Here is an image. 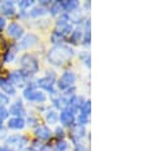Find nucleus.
I'll return each instance as SVG.
<instances>
[{"instance_id":"nucleus-1","label":"nucleus","mask_w":143,"mask_h":151,"mask_svg":"<svg viewBox=\"0 0 143 151\" xmlns=\"http://www.w3.org/2000/svg\"><path fill=\"white\" fill-rule=\"evenodd\" d=\"M74 56V51L70 46L66 45H57L48 51V61L54 66L65 65L71 57Z\"/></svg>"},{"instance_id":"nucleus-2","label":"nucleus","mask_w":143,"mask_h":151,"mask_svg":"<svg viewBox=\"0 0 143 151\" xmlns=\"http://www.w3.org/2000/svg\"><path fill=\"white\" fill-rule=\"evenodd\" d=\"M20 66H22V73L24 75L36 74L38 71V61L33 55L26 53L20 58Z\"/></svg>"},{"instance_id":"nucleus-3","label":"nucleus","mask_w":143,"mask_h":151,"mask_svg":"<svg viewBox=\"0 0 143 151\" xmlns=\"http://www.w3.org/2000/svg\"><path fill=\"white\" fill-rule=\"evenodd\" d=\"M5 144V147H8L10 151H22L27 145V138L22 135H13L6 138Z\"/></svg>"},{"instance_id":"nucleus-4","label":"nucleus","mask_w":143,"mask_h":151,"mask_svg":"<svg viewBox=\"0 0 143 151\" xmlns=\"http://www.w3.org/2000/svg\"><path fill=\"white\" fill-rule=\"evenodd\" d=\"M75 81H76V76H75V74L72 73V71H66V73H64V75L60 78L57 85H58V88H60L61 90H67V89H70V86L74 85Z\"/></svg>"},{"instance_id":"nucleus-5","label":"nucleus","mask_w":143,"mask_h":151,"mask_svg":"<svg viewBox=\"0 0 143 151\" xmlns=\"http://www.w3.org/2000/svg\"><path fill=\"white\" fill-rule=\"evenodd\" d=\"M24 98L29 102H44L46 94L43 91L34 89V88H28L24 90Z\"/></svg>"},{"instance_id":"nucleus-6","label":"nucleus","mask_w":143,"mask_h":151,"mask_svg":"<svg viewBox=\"0 0 143 151\" xmlns=\"http://www.w3.org/2000/svg\"><path fill=\"white\" fill-rule=\"evenodd\" d=\"M54 79H56V76H54V74L52 73L51 74V76H49V74L47 75V76H44V78H41L38 81H37V85L41 86L42 89H44V90H47L49 91V93H54V90H53V84H54Z\"/></svg>"},{"instance_id":"nucleus-7","label":"nucleus","mask_w":143,"mask_h":151,"mask_svg":"<svg viewBox=\"0 0 143 151\" xmlns=\"http://www.w3.org/2000/svg\"><path fill=\"white\" fill-rule=\"evenodd\" d=\"M37 42H38V37L34 36V35H27L26 37H23L20 42L16 46V48L19 50H26V48H29L32 47L33 45H36Z\"/></svg>"},{"instance_id":"nucleus-8","label":"nucleus","mask_w":143,"mask_h":151,"mask_svg":"<svg viewBox=\"0 0 143 151\" xmlns=\"http://www.w3.org/2000/svg\"><path fill=\"white\" fill-rule=\"evenodd\" d=\"M23 32H24L23 27L19 26L18 23H10L9 26H8V35L15 40L20 38V37L23 36Z\"/></svg>"},{"instance_id":"nucleus-9","label":"nucleus","mask_w":143,"mask_h":151,"mask_svg":"<svg viewBox=\"0 0 143 151\" xmlns=\"http://www.w3.org/2000/svg\"><path fill=\"white\" fill-rule=\"evenodd\" d=\"M26 78L27 75H24L22 71H13L10 75H9V80L11 84H16V85L19 86H23L24 83H26Z\"/></svg>"},{"instance_id":"nucleus-10","label":"nucleus","mask_w":143,"mask_h":151,"mask_svg":"<svg viewBox=\"0 0 143 151\" xmlns=\"http://www.w3.org/2000/svg\"><path fill=\"white\" fill-rule=\"evenodd\" d=\"M0 13H3L4 15H14L15 14V6L14 3L11 1H3L0 3Z\"/></svg>"},{"instance_id":"nucleus-11","label":"nucleus","mask_w":143,"mask_h":151,"mask_svg":"<svg viewBox=\"0 0 143 151\" xmlns=\"http://www.w3.org/2000/svg\"><path fill=\"white\" fill-rule=\"evenodd\" d=\"M58 119L61 121V123L62 124H65V126H71L74 123V121H75V114H72L70 111H62L61 112V114L58 116Z\"/></svg>"},{"instance_id":"nucleus-12","label":"nucleus","mask_w":143,"mask_h":151,"mask_svg":"<svg viewBox=\"0 0 143 151\" xmlns=\"http://www.w3.org/2000/svg\"><path fill=\"white\" fill-rule=\"evenodd\" d=\"M24 126H26V122L22 117H13L8 121V128L10 129H22Z\"/></svg>"},{"instance_id":"nucleus-13","label":"nucleus","mask_w":143,"mask_h":151,"mask_svg":"<svg viewBox=\"0 0 143 151\" xmlns=\"http://www.w3.org/2000/svg\"><path fill=\"white\" fill-rule=\"evenodd\" d=\"M0 88H1V89L9 95H14L15 94V88H14L13 84L8 80V79L0 78Z\"/></svg>"},{"instance_id":"nucleus-14","label":"nucleus","mask_w":143,"mask_h":151,"mask_svg":"<svg viewBox=\"0 0 143 151\" xmlns=\"http://www.w3.org/2000/svg\"><path fill=\"white\" fill-rule=\"evenodd\" d=\"M9 114H13V116H15V117H19V116H22L23 113H24V108H23V104H22V102L20 100H18V102H15V103H13L10 106V108H9Z\"/></svg>"},{"instance_id":"nucleus-15","label":"nucleus","mask_w":143,"mask_h":151,"mask_svg":"<svg viewBox=\"0 0 143 151\" xmlns=\"http://www.w3.org/2000/svg\"><path fill=\"white\" fill-rule=\"evenodd\" d=\"M36 136L41 138V140H48V138L51 137V131H49V128L46 127V126H39V127H37V129H36Z\"/></svg>"},{"instance_id":"nucleus-16","label":"nucleus","mask_w":143,"mask_h":151,"mask_svg":"<svg viewBox=\"0 0 143 151\" xmlns=\"http://www.w3.org/2000/svg\"><path fill=\"white\" fill-rule=\"evenodd\" d=\"M61 4H62L64 10H66V12H72L79 6V3L75 1V0H70V1L69 0H67V1H61Z\"/></svg>"},{"instance_id":"nucleus-17","label":"nucleus","mask_w":143,"mask_h":151,"mask_svg":"<svg viewBox=\"0 0 143 151\" xmlns=\"http://www.w3.org/2000/svg\"><path fill=\"white\" fill-rule=\"evenodd\" d=\"M72 138H80V137H82L84 135H85V129H84V126H79V124H76V126H74L72 127Z\"/></svg>"},{"instance_id":"nucleus-18","label":"nucleus","mask_w":143,"mask_h":151,"mask_svg":"<svg viewBox=\"0 0 143 151\" xmlns=\"http://www.w3.org/2000/svg\"><path fill=\"white\" fill-rule=\"evenodd\" d=\"M53 103H54V106H56L57 108H60V109L65 111L66 108H67V104H69V100H66L64 96H60V98L53 99Z\"/></svg>"},{"instance_id":"nucleus-19","label":"nucleus","mask_w":143,"mask_h":151,"mask_svg":"<svg viewBox=\"0 0 143 151\" xmlns=\"http://www.w3.org/2000/svg\"><path fill=\"white\" fill-rule=\"evenodd\" d=\"M46 119H47V122H49V124H54L57 123L58 121V114L56 111H48L46 113Z\"/></svg>"},{"instance_id":"nucleus-20","label":"nucleus","mask_w":143,"mask_h":151,"mask_svg":"<svg viewBox=\"0 0 143 151\" xmlns=\"http://www.w3.org/2000/svg\"><path fill=\"white\" fill-rule=\"evenodd\" d=\"M46 13H47V9H46L44 6H36L33 8V9L29 12V15L31 17H41V15H44Z\"/></svg>"},{"instance_id":"nucleus-21","label":"nucleus","mask_w":143,"mask_h":151,"mask_svg":"<svg viewBox=\"0 0 143 151\" xmlns=\"http://www.w3.org/2000/svg\"><path fill=\"white\" fill-rule=\"evenodd\" d=\"M61 10H64V8H62V4L61 1H54L51 4V8H49V12H51L52 15H57L61 13Z\"/></svg>"},{"instance_id":"nucleus-22","label":"nucleus","mask_w":143,"mask_h":151,"mask_svg":"<svg viewBox=\"0 0 143 151\" xmlns=\"http://www.w3.org/2000/svg\"><path fill=\"white\" fill-rule=\"evenodd\" d=\"M81 36H82L81 29L77 28V29H75V31L72 32V35H71V37H70V41L72 42V43H79L80 38H81Z\"/></svg>"},{"instance_id":"nucleus-23","label":"nucleus","mask_w":143,"mask_h":151,"mask_svg":"<svg viewBox=\"0 0 143 151\" xmlns=\"http://www.w3.org/2000/svg\"><path fill=\"white\" fill-rule=\"evenodd\" d=\"M80 109H81V114L89 116V113H90V102L89 100H86L85 103H82L81 107H80Z\"/></svg>"},{"instance_id":"nucleus-24","label":"nucleus","mask_w":143,"mask_h":151,"mask_svg":"<svg viewBox=\"0 0 143 151\" xmlns=\"http://www.w3.org/2000/svg\"><path fill=\"white\" fill-rule=\"evenodd\" d=\"M14 56H15V50H8L6 53H5V56H4V61H5V62L13 61Z\"/></svg>"},{"instance_id":"nucleus-25","label":"nucleus","mask_w":143,"mask_h":151,"mask_svg":"<svg viewBox=\"0 0 143 151\" xmlns=\"http://www.w3.org/2000/svg\"><path fill=\"white\" fill-rule=\"evenodd\" d=\"M18 5H19L20 9L26 10V9H28V8H31L33 5V1H32V0H23V1L18 3Z\"/></svg>"},{"instance_id":"nucleus-26","label":"nucleus","mask_w":143,"mask_h":151,"mask_svg":"<svg viewBox=\"0 0 143 151\" xmlns=\"http://www.w3.org/2000/svg\"><path fill=\"white\" fill-rule=\"evenodd\" d=\"M6 104H9V98H8V95L0 93V107H4V106H6Z\"/></svg>"},{"instance_id":"nucleus-27","label":"nucleus","mask_w":143,"mask_h":151,"mask_svg":"<svg viewBox=\"0 0 143 151\" xmlns=\"http://www.w3.org/2000/svg\"><path fill=\"white\" fill-rule=\"evenodd\" d=\"M77 124L79 126H84V124H86L87 123V116H85V114H80L79 116V118H77Z\"/></svg>"},{"instance_id":"nucleus-28","label":"nucleus","mask_w":143,"mask_h":151,"mask_svg":"<svg viewBox=\"0 0 143 151\" xmlns=\"http://www.w3.org/2000/svg\"><path fill=\"white\" fill-rule=\"evenodd\" d=\"M8 116H9V112H8V109H5L4 107H0V119H5L8 118Z\"/></svg>"},{"instance_id":"nucleus-29","label":"nucleus","mask_w":143,"mask_h":151,"mask_svg":"<svg viewBox=\"0 0 143 151\" xmlns=\"http://www.w3.org/2000/svg\"><path fill=\"white\" fill-rule=\"evenodd\" d=\"M6 47H8V45H6L5 40H4L3 37H0V52L5 51V48H6Z\"/></svg>"},{"instance_id":"nucleus-30","label":"nucleus","mask_w":143,"mask_h":151,"mask_svg":"<svg viewBox=\"0 0 143 151\" xmlns=\"http://www.w3.org/2000/svg\"><path fill=\"white\" fill-rule=\"evenodd\" d=\"M57 149H58V151H66V149H67V144L65 141H61L60 144L57 145Z\"/></svg>"},{"instance_id":"nucleus-31","label":"nucleus","mask_w":143,"mask_h":151,"mask_svg":"<svg viewBox=\"0 0 143 151\" xmlns=\"http://www.w3.org/2000/svg\"><path fill=\"white\" fill-rule=\"evenodd\" d=\"M56 135L57 137H64V131H62V128H56Z\"/></svg>"},{"instance_id":"nucleus-32","label":"nucleus","mask_w":143,"mask_h":151,"mask_svg":"<svg viewBox=\"0 0 143 151\" xmlns=\"http://www.w3.org/2000/svg\"><path fill=\"white\" fill-rule=\"evenodd\" d=\"M5 27V19L3 18V17H0V31Z\"/></svg>"},{"instance_id":"nucleus-33","label":"nucleus","mask_w":143,"mask_h":151,"mask_svg":"<svg viewBox=\"0 0 143 151\" xmlns=\"http://www.w3.org/2000/svg\"><path fill=\"white\" fill-rule=\"evenodd\" d=\"M75 151H87L85 147H82V146H76V149H75Z\"/></svg>"},{"instance_id":"nucleus-34","label":"nucleus","mask_w":143,"mask_h":151,"mask_svg":"<svg viewBox=\"0 0 143 151\" xmlns=\"http://www.w3.org/2000/svg\"><path fill=\"white\" fill-rule=\"evenodd\" d=\"M0 151H10L8 147H5V146H0Z\"/></svg>"},{"instance_id":"nucleus-35","label":"nucleus","mask_w":143,"mask_h":151,"mask_svg":"<svg viewBox=\"0 0 143 151\" xmlns=\"http://www.w3.org/2000/svg\"><path fill=\"white\" fill-rule=\"evenodd\" d=\"M26 151H36V150H33V149H28V150H26Z\"/></svg>"},{"instance_id":"nucleus-36","label":"nucleus","mask_w":143,"mask_h":151,"mask_svg":"<svg viewBox=\"0 0 143 151\" xmlns=\"http://www.w3.org/2000/svg\"><path fill=\"white\" fill-rule=\"evenodd\" d=\"M1 122H3V121H1V119H0V127H1Z\"/></svg>"}]
</instances>
